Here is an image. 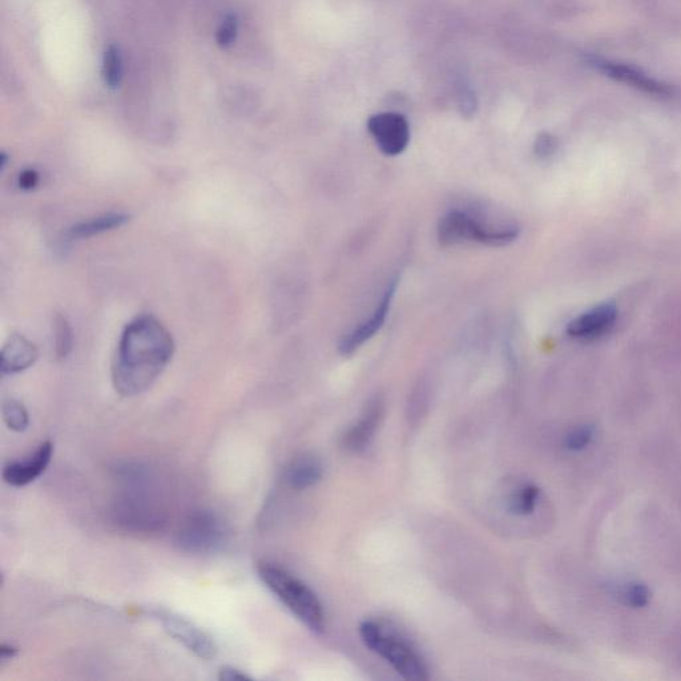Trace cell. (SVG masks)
I'll list each match as a JSON object with an SVG mask.
<instances>
[{
  "label": "cell",
  "instance_id": "obj_25",
  "mask_svg": "<svg viewBox=\"0 0 681 681\" xmlns=\"http://www.w3.org/2000/svg\"><path fill=\"white\" fill-rule=\"evenodd\" d=\"M219 679L221 681H251V676L233 667H223L220 670Z\"/></svg>",
  "mask_w": 681,
  "mask_h": 681
},
{
  "label": "cell",
  "instance_id": "obj_23",
  "mask_svg": "<svg viewBox=\"0 0 681 681\" xmlns=\"http://www.w3.org/2000/svg\"><path fill=\"white\" fill-rule=\"evenodd\" d=\"M534 149L539 157L551 156L556 149L555 137L548 134H542L538 137L537 141H535Z\"/></svg>",
  "mask_w": 681,
  "mask_h": 681
},
{
  "label": "cell",
  "instance_id": "obj_16",
  "mask_svg": "<svg viewBox=\"0 0 681 681\" xmlns=\"http://www.w3.org/2000/svg\"><path fill=\"white\" fill-rule=\"evenodd\" d=\"M123 71V58L119 47H108L103 58V79L106 86L111 90L119 88L123 80Z\"/></svg>",
  "mask_w": 681,
  "mask_h": 681
},
{
  "label": "cell",
  "instance_id": "obj_22",
  "mask_svg": "<svg viewBox=\"0 0 681 681\" xmlns=\"http://www.w3.org/2000/svg\"><path fill=\"white\" fill-rule=\"evenodd\" d=\"M595 429L592 426H582L572 430L564 439V446L567 450L580 451L586 449L594 438Z\"/></svg>",
  "mask_w": 681,
  "mask_h": 681
},
{
  "label": "cell",
  "instance_id": "obj_8",
  "mask_svg": "<svg viewBox=\"0 0 681 681\" xmlns=\"http://www.w3.org/2000/svg\"><path fill=\"white\" fill-rule=\"evenodd\" d=\"M368 130L386 156L401 155L408 148L410 127L405 116L396 112L374 115L369 119Z\"/></svg>",
  "mask_w": 681,
  "mask_h": 681
},
{
  "label": "cell",
  "instance_id": "obj_24",
  "mask_svg": "<svg viewBox=\"0 0 681 681\" xmlns=\"http://www.w3.org/2000/svg\"><path fill=\"white\" fill-rule=\"evenodd\" d=\"M39 181L40 176L35 169H26V171L20 173L18 183L20 189H23V191H31V189L38 187Z\"/></svg>",
  "mask_w": 681,
  "mask_h": 681
},
{
  "label": "cell",
  "instance_id": "obj_21",
  "mask_svg": "<svg viewBox=\"0 0 681 681\" xmlns=\"http://www.w3.org/2000/svg\"><path fill=\"white\" fill-rule=\"evenodd\" d=\"M237 32H239V19L236 15H228L223 20L216 34V42L221 48L231 47L236 42Z\"/></svg>",
  "mask_w": 681,
  "mask_h": 681
},
{
  "label": "cell",
  "instance_id": "obj_20",
  "mask_svg": "<svg viewBox=\"0 0 681 681\" xmlns=\"http://www.w3.org/2000/svg\"><path fill=\"white\" fill-rule=\"evenodd\" d=\"M620 598L627 606L634 608L646 607L650 602L651 594L647 586L642 583H630L620 592Z\"/></svg>",
  "mask_w": 681,
  "mask_h": 681
},
{
  "label": "cell",
  "instance_id": "obj_19",
  "mask_svg": "<svg viewBox=\"0 0 681 681\" xmlns=\"http://www.w3.org/2000/svg\"><path fill=\"white\" fill-rule=\"evenodd\" d=\"M3 421L6 423L8 429L15 431V433H23L30 425V417L23 404L16 400H7L3 404Z\"/></svg>",
  "mask_w": 681,
  "mask_h": 681
},
{
  "label": "cell",
  "instance_id": "obj_4",
  "mask_svg": "<svg viewBox=\"0 0 681 681\" xmlns=\"http://www.w3.org/2000/svg\"><path fill=\"white\" fill-rule=\"evenodd\" d=\"M517 225L494 227L482 223L477 217L463 211H451L439 220L437 236L442 245L479 243L490 247H503L514 243L519 237Z\"/></svg>",
  "mask_w": 681,
  "mask_h": 681
},
{
  "label": "cell",
  "instance_id": "obj_6",
  "mask_svg": "<svg viewBox=\"0 0 681 681\" xmlns=\"http://www.w3.org/2000/svg\"><path fill=\"white\" fill-rule=\"evenodd\" d=\"M227 539L224 523L212 510H197L181 522L176 533V545L188 554H212L223 547Z\"/></svg>",
  "mask_w": 681,
  "mask_h": 681
},
{
  "label": "cell",
  "instance_id": "obj_7",
  "mask_svg": "<svg viewBox=\"0 0 681 681\" xmlns=\"http://www.w3.org/2000/svg\"><path fill=\"white\" fill-rule=\"evenodd\" d=\"M153 616L159 620L164 631L172 639L187 648L197 658L201 660L216 658L217 646L215 640L207 632L197 627L195 623H192L191 620L164 610L153 611Z\"/></svg>",
  "mask_w": 681,
  "mask_h": 681
},
{
  "label": "cell",
  "instance_id": "obj_3",
  "mask_svg": "<svg viewBox=\"0 0 681 681\" xmlns=\"http://www.w3.org/2000/svg\"><path fill=\"white\" fill-rule=\"evenodd\" d=\"M122 475L130 489L116 502L114 509L116 523L123 529L135 533L159 530L164 523V514L160 507L143 493L144 470L137 466H128L124 467Z\"/></svg>",
  "mask_w": 681,
  "mask_h": 681
},
{
  "label": "cell",
  "instance_id": "obj_14",
  "mask_svg": "<svg viewBox=\"0 0 681 681\" xmlns=\"http://www.w3.org/2000/svg\"><path fill=\"white\" fill-rule=\"evenodd\" d=\"M322 465L313 455H301L294 459L285 473V481L294 490H305L316 485L322 478Z\"/></svg>",
  "mask_w": 681,
  "mask_h": 681
},
{
  "label": "cell",
  "instance_id": "obj_5",
  "mask_svg": "<svg viewBox=\"0 0 681 681\" xmlns=\"http://www.w3.org/2000/svg\"><path fill=\"white\" fill-rule=\"evenodd\" d=\"M360 635L365 646L382 656L402 678L414 681L429 679L425 660L405 640L385 634L374 622L362 623Z\"/></svg>",
  "mask_w": 681,
  "mask_h": 681
},
{
  "label": "cell",
  "instance_id": "obj_15",
  "mask_svg": "<svg viewBox=\"0 0 681 681\" xmlns=\"http://www.w3.org/2000/svg\"><path fill=\"white\" fill-rule=\"evenodd\" d=\"M128 220H130V216L124 215V213H108V215L95 217V219L74 225L68 232V236L72 240L90 239V237L123 227Z\"/></svg>",
  "mask_w": 681,
  "mask_h": 681
},
{
  "label": "cell",
  "instance_id": "obj_10",
  "mask_svg": "<svg viewBox=\"0 0 681 681\" xmlns=\"http://www.w3.org/2000/svg\"><path fill=\"white\" fill-rule=\"evenodd\" d=\"M52 454H54V446L50 441L40 443L38 449L27 458L7 463L3 467L4 482L14 487L30 485L47 470Z\"/></svg>",
  "mask_w": 681,
  "mask_h": 681
},
{
  "label": "cell",
  "instance_id": "obj_17",
  "mask_svg": "<svg viewBox=\"0 0 681 681\" xmlns=\"http://www.w3.org/2000/svg\"><path fill=\"white\" fill-rule=\"evenodd\" d=\"M539 491L537 486L525 485L521 489L515 491L509 499V510L515 515L526 517L530 515L537 507L539 499Z\"/></svg>",
  "mask_w": 681,
  "mask_h": 681
},
{
  "label": "cell",
  "instance_id": "obj_26",
  "mask_svg": "<svg viewBox=\"0 0 681 681\" xmlns=\"http://www.w3.org/2000/svg\"><path fill=\"white\" fill-rule=\"evenodd\" d=\"M16 655H18V648L12 646V644L4 643L0 646V660H2V663L14 659Z\"/></svg>",
  "mask_w": 681,
  "mask_h": 681
},
{
  "label": "cell",
  "instance_id": "obj_9",
  "mask_svg": "<svg viewBox=\"0 0 681 681\" xmlns=\"http://www.w3.org/2000/svg\"><path fill=\"white\" fill-rule=\"evenodd\" d=\"M397 286L398 280L396 278V280L390 282L388 288H386L380 304H378L377 309L374 310V313L370 316L369 320H366L364 324H361L358 328L354 329L352 333H349L348 336L342 338L340 346H338V350H340L342 356H350V354L356 352L357 349H360L366 341L373 338L374 334L380 332L382 326H384L386 322V318H388L390 308H392Z\"/></svg>",
  "mask_w": 681,
  "mask_h": 681
},
{
  "label": "cell",
  "instance_id": "obj_18",
  "mask_svg": "<svg viewBox=\"0 0 681 681\" xmlns=\"http://www.w3.org/2000/svg\"><path fill=\"white\" fill-rule=\"evenodd\" d=\"M54 337H55V353L59 360H66L72 352L74 346V336H72V329L70 322L62 314H56L54 318Z\"/></svg>",
  "mask_w": 681,
  "mask_h": 681
},
{
  "label": "cell",
  "instance_id": "obj_13",
  "mask_svg": "<svg viewBox=\"0 0 681 681\" xmlns=\"http://www.w3.org/2000/svg\"><path fill=\"white\" fill-rule=\"evenodd\" d=\"M382 415H384V404L376 398L366 406L356 425L346 433L344 439L346 449L354 453L364 450L376 434Z\"/></svg>",
  "mask_w": 681,
  "mask_h": 681
},
{
  "label": "cell",
  "instance_id": "obj_1",
  "mask_svg": "<svg viewBox=\"0 0 681 681\" xmlns=\"http://www.w3.org/2000/svg\"><path fill=\"white\" fill-rule=\"evenodd\" d=\"M171 333L152 316H140L127 325L120 338L114 362L112 382L123 397L147 392L172 360Z\"/></svg>",
  "mask_w": 681,
  "mask_h": 681
},
{
  "label": "cell",
  "instance_id": "obj_2",
  "mask_svg": "<svg viewBox=\"0 0 681 681\" xmlns=\"http://www.w3.org/2000/svg\"><path fill=\"white\" fill-rule=\"evenodd\" d=\"M257 572L265 586L306 627L314 632L324 630V608L317 595L304 582L284 568L268 562L259 563Z\"/></svg>",
  "mask_w": 681,
  "mask_h": 681
},
{
  "label": "cell",
  "instance_id": "obj_11",
  "mask_svg": "<svg viewBox=\"0 0 681 681\" xmlns=\"http://www.w3.org/2000/svg\"><path fill=\"white\" fill-rule=\"evenodd\" d=\"M618 318V309L612 304H602L580 314L567 325V334L576 340H592L607 333Z\"/></svg>",
  "mask_w": 681,
  "mask_h": 681
},
{
  "label": "cell",
  "instance_id": "obj_12",
  "mask_svg": "<svg viewBox=\"0 0 681 681\" xmlns=\"http://www.w3.org/2000/svg\"><path fill=\"white\" fill-rule=\"evenodd\" d=\"M38 360V349L22 334L8 337L0 353V370L3 374H18L31 368Z\"/></svg>",
  "mask_w": 681,
  "mask_h": 681
}]
</instances>
